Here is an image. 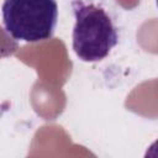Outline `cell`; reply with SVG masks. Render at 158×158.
Listing matches in <instances>:
<instances>
[{
  "instance_id": "1",
  "label": "cell",
  "mask_w": 158,
  "mask_h": 158,
  "mask_svg": "<svg viewBox=\"0 0 158 158\" xmlns=\"http://www.w3.org/2000/svg\"><path fill=\"white\" fill-rule=\"evenodd\" d=\"M75 19L73 49L83 62H99L106 58L118 42L117 28L104 7L83 0H73Z\"/></svg>"
},
{
  "instance_id": "2",
  "label": "cell",
  "mask_w": 158,
  "mask_h": 158,
  "mask_svg": "<svg viewBox=\"0 0 158 158\" xmlns=\"http://www.w3.org/2000/svg\"><path fill=\"white\" fill-rule=\"evenodd\" d=\"M1 14L5 31L15 40L40 42L52 38L58 5L56 0H4Z\"/></svg>"
}]
</instances>
